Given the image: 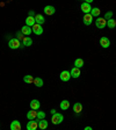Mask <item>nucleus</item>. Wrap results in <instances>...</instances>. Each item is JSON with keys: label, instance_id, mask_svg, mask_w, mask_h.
<instances>
[{"label": "nucleus", "instance_id": "obj_1", "mask_svg": "<svg viewBox=\"0 0 116 130\" xmlns=\"http://www.w3.org/2000/svg\"><path fill=\"white\" fill-rule=\"evenodd\" d=\"M8 46L11 49H13V50H15V49L21 48L22 43L18 40V38H12V40H9V42H8Z\"/></svg>", "mask_w": 116, "mask_h": 130}, {"label": "nucleus", "instance_id": "obj_2", "mask_svg": "<svg viewBox=\"0 0 116 130\" xmlns=\"http://www.w3.org/2000/svg\"><path fill=\"white\" fill-rule=\"evenodd\" d=\"M63 120H64V116H63L62 114H59V113L54 114L52 117H51V122L54 123V124H60V123L63 122Z\"/></svg>", "mask_w": 116, "mask_h": 130}, {"label": "nucleus", "instance_id": "obj_3", "mask_svg": "<svg viewBox=\"0 0 116 130\" xmlns=\"http://www.w3.org/2000/svg\"><path fill=\"white\" fill-rule=\"evenodd\" d=\"M95 26L99 29H103L105 27H107V20H105L103 18H97L95 20Z\"/></svg>", "mask_w": 116, "mask_h": 130}, {"label": "nucleus", "instance_id": "obj_4", "mask_svg": "<svg viewBox=\"0 0 116 130\" xmlns=\"http://www.w3.org/2000/svg\"><path fill=\"white\" fill-rule=\"evenodd\" d=\"M31 30L35 35H42V34H43V28H42V26H41V24H37V23L32 26Z\"/></svg>", "mask_w": 116, "mask_h": 130}, {"label": "nucleus", "instance_id": "obj_5", "mask_svg": "<svg viewBox=\"0 0 116 130\" xmlns=\"http://www.w3.org/2000/svg\"><path fill=\"white\" fill-rule=\"evenodd\" d=\"M59 78L62 81H69L71 79V73L70 71H62L59 74Z\"/></svg>", "mask_w": 116, "mask_h": 130}, {"label": "nucleus", "instance_id": "obj_6", "mask_svg": "<svg viewBox=\"0 0 116 130\" xmlns=\"http://www.w3.org/2000/svg\"><path fill=\"white\" fill-rule=\"evenodd\" d=\"M38 128V122L35 120H31L27 123V130H37Z\"/></svg>", "mask_w": 116, "mask_h": 130}, {"label": "nucleus", "instance_id": "obj_7", "mask_svg": "<svg viewBox=\"0 0 116 130\" xmlns=\"http://www.w3.org/2000/svg\"><path fill=\"white\" fill-rule=\"evenodd\" d=\"M92 6H91V4L88 3H82L81 4V11L84 12L85 14H89L91 13V11H92Z\"/></svg>", "mask_w": 116, "mask_h": 130}, {"label": "nucleus", "instance_id": "obj_8", "mask_svg": "<svg viewBox=\"0 0 116 130\" xmlns=\"http://www.w3.org/2000/svg\"><path fill=\"white\" fill-rule=\"evenodd\" d=\"M100 45L102 46V48H105V49H107V48H109V45H110V41H109V38L108 37H101L100 38Z\"/></svg>", "mask_w": 116, "mask_h": 130}, {"label": "nucleus", "instance_id": "obj_9", "mask_svg": "<svg viewBox=\"0 0 116 130\" xmlns=\"http://www.w3.org/2000/svg\"><path fill=\"white\" fill-rule=\"evenodd\" d=\"M82 22H84V24H86V26H89V24H92V22H93V16L91 15V13H89V14H85L84 18H82Z\"/></svg>", "mask_w": 116, "mask_h": 130}, {"label": "nucleus", "instance_id": "obj_10", "mask_svg": "<svg viewBox=\"0 0 116 130\" xmlns=\"http://www.w3.org/2000/svg\"><path fill=\"white\" fill-rule=\"evenodd\" d=\"M40 107H41V102L38 100L34 99V100L30 101V109H32V110H38Z\"/></svg>", "mask_w": 116, "mask_h": 130}, {"label": "nucleus", "instance_id": "obj_11", "mask_svg": "<svg viewBox=\"0 0 116 130\" xmlns=\"http://www.w3.org/2000/svg\"><path fill=\"white\" fill-rule=\"evenodd\" d=\"M44 13L46 14V15H54L55 14V12H56V9H55V7L54 6H45V7H44Z\"/></svg>", "mask_w": 116, "mask_h": 130}, {"label": "nucleus", "instance_id": "obj_12", "mask_svg": "<svg viewBox=\"0 0 116 130\" xmlns=\"http://www.w3.org/2000/svg\"><path fill=\"white\" fill-rule=\"evenodd\" d=\"M70 73H71V78H79L80 77V69H78V68H73L72 70L70 71Z\"/></svg>", "mask_w": 116, "mask_h": 130}, {"label": "nucleus", "instance_id": "obj_13", "mask_svg": "<svg viewBox=\"0 0 116 130\" xmlns=\"http://www.w3.org/2000/svg\"><path fill=\"white\" fill-rule=\"evenodd\" d=\"M27 119L29 120V121L37 119V110H32V109H30V110L27 113Z\"/></svg>", "mask_w": 116, "mask_h": 130}, {"label": "nucleus", "instance_id": "obj_14", "mask_svg": "<svg viewBox=\"0 0 116 130\" xmlns=\"http://www.w3.org/2000/svg\"><path fill=\"white\" fill-rule=\"evenodd\" d=\"M11 130H21V123L18 120H14L11 123Z\"/></svg>", "mask_w": 116, "mask_h": 130}, {"label": "nucleus", "instance_id": "obj_15", "mask_svg": "<svg viewBox=\"0 0 116 130\" xmlns=\"http://www.w3.org/2000/svg\"><path fill=\"white\" fill-rule=\"evenodd\" d=\"M21 32L24 36H30V34L32 32V30H31V28L28 27V26H23V27L21 28Z\"/></svg>", "mask_w": 116, "mask_h": 130}, {"label": "nucleus", "instance_id": "obj_16", "mask_svg": "<svg viewBox=\"0 0 116 130\" xmlns=\"http://www.w3.org/2000/svg\"><path fill=\"white\" fill-rule=\"evenodd\" d=\"M81 110H82V105L80 102H76L73 105V111L76 114H80Z\"/></svg>", "mask_w": 116, "mask_h": 130}, {"label": "nucleus", "instance_id": "obj_17", "mask_svg": "<svg viewBox=\"0 0 116 130\" xmlns=\"http://www.w3.org/2000/svg\"><path fill=\"white\" fill-rule=\"evenodd\" d=\"M34 24H36V21H35V18H32V16H28L27 19H26V26L31 28Z\"/></svg>", "mask_w": 116, "mask_h": 130}, {"label": "nucleus", "instance_id": "obj_18", "mask_svg": "<svg viewBox=\"0 0 116 130\" xmlns=\"http://www.w3.org/2000/svg\"><path fill=\"white\" fill-rule=\"evenodd\" d=\"M35 21H36V23L37 24H42L45 22V19H44V16L43 15H41V14H36L35 15Z\"/></svg>", "mask_w": 116, "mask_h": 130}, {"label": "nucleus", "instance_id": "obj_19", "mask_svg": "<svg viewBox=\"0 0 116 130\" xmlns=\"http://www.w3.org/2000/svg\"><path fill=\"white\" fill-rule=\"evenodd\" d=\"M38 127H40L41 130H45L48 128V121L45 120H38Z\"/></svg>", "mask_w": 116, "mask_h": 130}, {"label": "nucleus", "instance_id": "obj_20", "mask_svg": "<svg viewBox=\"0 0 116 130\" xmlns=\"http://www.w3.org/2000/svg\"><path fill=\"white\" fill-rule=\"evenodd\" d=\"M59 107H60V109H62V110H68L69 107H70V102H69L68 100H63L62 102H60Z\"/></svg>", "mask_w": 116, "mask_h": 130}, {"label": "nucleus", "instance_id": "obj_21", "mask_svg": "<svg viewBox=\"0 0 116 130\" xmlns=\"http://www.w3.org/2000/svg\"><path fill=\"white\" fill-rule=\"evenodd\" d=\"M100 13H101L100 8H97V7H93L92 11H91V15H92L93 18H97V16L100 15Z\"/></svg>", "mask_w": 116, "mask_h": 130}, {"label": "nucleus", "instance_id": "obj_22", "mask_svg": "<svg viewBox=\"0 0 116 130\" xmlns=\"http://www.w3.org/2000/svg\"><path fill=\"white\" fill-rule=\"evenodd\" d=\"M32 44V40L30 37H24L22 40V45L23 46H30Z\"/></svg>", "mask_w": 116, "mask_h": 130}, {"label": "nucleus", "instance_id": "obj_23", "mask_svg": "<svg viewBox=\"0 0 116 130\" xmlns=\"http://www.w3.org/2000/svg\"><path fill=\"white\" fill-rule=\"evenodd\" d=\"M84 66V59H81V58H77L76 60H74V68H82Z\"/></svg>", "mask_w": 116, "mask_h": 130}, {"label": "nucleus", "instance_id": "obj_24", "mask_svg": "<svg viewBox=\"0 0 116 130\" xmlns=\"http://www.w3.org/2000/svg\"><path fill=\"white\" fill-rule=\"evenodd\" d=\"M34 84L36 87H42L43 86V79L37 77V78H34Z\"/></svg>", "mask_w": 116, "mask_h": 130}, {"label": "nucleus", "instance_id": "obj_25", "mask_svg": "<svg viewBox=\"0 0 116 130\" xmlns=\"http://www.w3.org/2000/svg\"><path fill=\"white\" fill-rule=\"evenodd\" d=\"M107 27L110 28V29H113V28H115V27H116V20L114 19V18L107 21Z\"/></svg>", "mask_w": 116, "mask_h": 130}, {"label": "nucleus", "instance_id": "obj_26", "mask_svg": "<svg viewBox=\"0 0 116 130\" xmlns=\"http://www.w3.org/2000/svg\"><path fill=\"white\" fill-rule=\"evenodd\" d=\"M23 81L27 83V84H34V78H32L30 74H27V76L23 77Z\"/></svg>", "mask_w": 116, "mask_h": 130}, {"label": "nucleus", "instance_id": "obj_27", "mask_svg": "<svg viewBox=\"0 0 116 130\" xmlns=\"http://www.w3.org/2000/svg\"><path fill=\"white\" fill-rule=\"evenodd\" d=\"M103 19L105 20H107V21H108V20H110V19H113V12H107V13L105 14V16H103Z\"/></svg>", "mask_w": 116, "mask_h": 130}, {"label": "nucleus", "instance_id": "obj_28", "mask_svg": "<svg viewBox=\"0 0 116 130\" xmlns=\"http://www.w3.org/2000/svg\"><path fill=\"white\" fill-rule=\"evenodd\" d=\"M45 119V113L44 111H37V120H44Z\"/></svg>", "mask_w": 116, "mask_h": 130}, {"label": "nucleus", "instance_id": "obj_29", "mask_svg": "<svg viewBox=\"0 0 116 130\" xmlns=\"http://www.w3.org/2000/svg\"><path fill=\"white\" fill-rule=\"evenodd\" d=\"M35 15H36V14H35V12H34V11H29V12H28V16H32V18H35Z\"/></svg>", "mask_w": 116, "mask_h": 130}, {"label": "nucleus", "instance_id": "obj_30", "mask_svg": "<svg viewBox=\"0 0 116 130\" xmlns=\"http://www.w3.org/2000/svg\"><path fill=\"white\" fill-rule=\"evenodd\" d=\"M84 130H93V129H92V127H85Z\"/></svg>", "mask_w": 116, "mask_h": 130}, {"label": "nucleus", "instance_id": "obj_31", "mask_svg": "<svg viewBox=\"0 0 116 130\" xmlns=\"http://www.w3.org/2000/svg\"><path fill=\"white\" fill-rule=\"evenodd\" d=\"M50 113H51L52 115H54V114H56V109H51V111H50Z\"/></svg>", "mask_w": 116, "mask_h": 130}]
</instances>
